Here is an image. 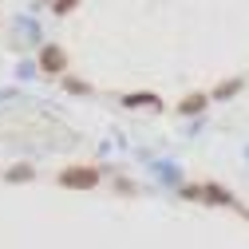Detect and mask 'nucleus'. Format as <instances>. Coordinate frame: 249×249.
<instances>
[{
  "instance_id": "2",
  "label": "nucleus",
  "mask_w": 249,
  "mask_h": 249,
  "mask_svg": "<svg viewBox=\"0 0 249 249\" xmlns=\"http://www.w3.org/2000/svg\"><path fill=\"white\" fill-rule=\"evenodd\" d=\"M40 64H44L48 71H59V68H64V52H59V48H48V52L40 55Z\"/></svg>"
},
{
  "instance_id": "3",
  "label": "nucleus",
  "mask_w": 249,
  "mask_h": 249,
  "mask_svg": "<svg viewBox=\"0 0 249 249\" xmlns=\"http://www.w3.org/2000/svg\"><path fill=\"white\" fill-rule=\"evenodd\" d=\"M198 107H206V95H190V99L182 103V111H186V115H194Z\"/></svg>"
},
{
  "instance_id": "1",
  "label": "nucleus",
  "mask_w": 249,
  "mask_h": 249,
  "mask_svg": "<svg viewBox=\"0 0 249 249\" xmlns=\"http://www.w3.org/2000/svg\"><path fill=\"white\" fill-rule=\"evenodd\" d=\"M95 182H99L95 170H68L64 174V186H95Z\"/></svg>"
},
{
  "instance_id": "4",
  "label": "nucleus",
  "mask_w": 249,
  "mask_h": 249,
  "mask_svg": "<svg viewBox=\"0 0 249 249\" xmlns=\"http://www.w3.org/2000/svg\"><path fill=\"white\" fill-rule=\"evenodd\" d=\"M71 4H75V0H59V4H55V8H59V12H68Z\"/></svg>"
}]
</instances>
